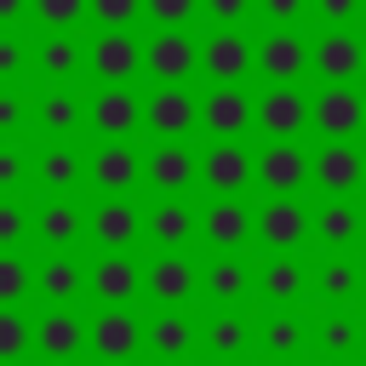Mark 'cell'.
I'll return each instance as SVG.
<instances>
[{
  "label": "cell",
  "instance_id": "obj_1",
  "mask_svg": "<svg viewBox=\"0 0 366 366\" xmlns=\"http://www.w3.org/2000/svg\"><path fill=\"white\" fill-rule=\"evenodd\" d=\"M86 343H92V355H97L103 366H120V360H132V355H137L143 326H137V315H126V309H103V315L92 320Z\"/></svg>",
  "mask_w": 366,
  "mask_h": 366
},
{
  "label": "cell",
  "instance_id": "obj_2",
  "mask_svg": "<svg viewBox=\"0 0 366 366\" xmlns=\"http://www.w3.org/2000/svg\"><path fill=\"white\" fill-rule=\"evenodd\" d=\"M86 120L97 126V137L120 143V137H132V132H137V120H143V103H137V92H126V86H103V92L92 97Z\"/></svg>",
  "mask_w": 366,
  "mask_h": 366
},
{
  "label": "cell",
  "instance_id": "obj_3",
  "mask_svg": "<svg viewBox=\"0 0 366 366\" xmlns=\"http://www.w3.org/2000/svg\"><path fill=\"white\" fill-rule=\"evenodd\" d=\"M309 120H315L326 137H349V132L366 120V103H360V92H349V80H332V86L309 103Z\"/></svg>",
  "mask_w": 366,
  "mask_h": 366
},
{
  "label": "cell",
  "instance_id": "obj_4",
  "mask_svg": "<svg viewBox=\"0 0 366 366\" xmlns=\"http://www.w3.org/2000/svg\"><path fill=\"white\" fill-rule=\"evenodd\" d=\"M200 177H206V189H217V194H234V189H246V183L257 177V160H252L234 137H223V143H212V149H206Z\"/></svg>",
  "mask_w": 366,
  "mask_h": 366
},
{
  "label": "cell",
  "instance_id": "obj_5",
  "mask_svg": "<svg viewBox=\"0 0 366 366\" xmlns=\"http://www.w3.org/2000/svg\"><path fill=\"white\" fill-rule=\"evenodd\" d=\"M303 177H309V154H303L292 137H269V149L257 154V183H263L269 194H292Z\"/></svg>",
  "mask_w": 366,
  "mask_h": 366
},
{
  "label": "cell",
  "instance_id": "obj_6",
  "mask_svg": "<svg viewBox=\"0 0 366 366\" xmlns=\"http://www.w3.org/2000/svg\"><path fill=\"white\" fill-rule=\"evenodd\" d=\"M143 63L154 69V80H160V86H177V80L200 63V46H194L189 34H177V29H160V34L143 46Z\"/></svg>",
  "mask_w": 366,
  "mask_h": 366
},
{
  "label": "cell",
  "instance_id": "obj_7",
  "mask_svg": "<svg viewBox=\"0 0 366 366\" xmlns=\"http://www.w3.org/2000/svg\"><path fill=\"white\" fill-rule=\"evenodd\" d=\"M252 120H257L269 137H297V132L309 126V97H303V92H292V86H269Z\"/></svg>",
  "mask_w": 366,
  "mask_h": 366
},
{
  "label": "cell",
  "instance_id": "obj_8",
  "mask_svg": "<svg viewBox=\"0 0 366 366\" xmlns=\"http://www.w3.org/2000/svg\"><path fill=\"white\" fill-rule=\"evenodd\" d=\"M143 120H149L160 137H183V132L200 120V103H194L183 86H160V92L143 103Z\"/></svg>",
  "mask_w": 366,
  "mask_h": 366
},
{
  "label": "cell",
  "instance_id": "obj_9",
  "mask_svg": "<svg viewBox=\"0 0 366 366\" xmlns=\"http://www.w3.org/2000/svg\"><path fill=\"white\" fill-rule=\"evenodd\" d=\"M137 63H143V46H137L126 29H109L103 40H92V69H97V80L120 86L126 74H137Z\"/></svg>",
  "mask_w": 366,
  "mask_h": 366
},
{
  "label": "cell",
  "instance_id": "obj_10",
  "mask_svg": "<svg viewBox=\"0 0 366 366\" xmlns=\"http://www.w3.org/2000/svg\"><path fill=\"white\" fill-rule=\"evenodd\" d=\"M200 63H206V74H212L217 86H234V80L252 69V40H240L234 29H223V34H212V40L200 46Z\"/></svg>",
  "mask_w": 366,
  "mask_h": 366
},
{
  "label": "cell",
  "instance_id": "obj_11",
  "mask_svg": "<svg viewBox=\"0 0 366 366\" xmlns=\"http://www.w3.org/2000/svg\"><path fill=\"white\" fill-rule=\"evenodd\" d=\"M252 103H246V92H234V86H217V92H206V103H200V120H206V132L212 137H240L246 126H252Z\"/></svg>",
  "mask_w": 366,
  "mask_h": 366
},
{
  "label": "cell",
  "instance_id": "obj_12",
  "mask_svg": "<svg viewBox=\"0 0 366 366\" xmlns=\"http://www.w3.org/2000/svg\"><path fill=\"white\" fill-rule=\"evenodd\" d=\"M137 172H143V160H137L126 143H103V149L86 160V177H92L103 194H126V189L137 183Z\"/></svg>",
  "mask_w": 366,
  "mask_h": 366
},
{
  "label": "cell",
  "instance_id": "obj_13",
  "mask_svg": "<svg viewBox=\"0 0 366 366\" xmlns=\"http://www.w3.org/2000/svg\"><path fill=\"white\" fill-rule=\"evenodd\" d=\"M257 63H263V74H269L274 86H292V80L303 74V63H309V46H303L292 29H274V34L257 46Z\"/></svg>",
  "mask_w": 366,
  "mask_h": 366
},
{
  "label": "cell",
  "instance_id": "obj_14",
  "mask_svg": "<svg viewBox=\"0 0 366 366\" xmlns=\"http://www.w3.org/2000/svg\"><path fill=\"white\" fill-rule=\"evenodd\" d=\"M309 172H315L326 189H337V194H343V189H355V183H360L366 160H360V149H355L349 137H332V143H326V149L309 160Z\"/></svg>",
  "mask_w": 366,
  "mask_h": 366
},
{
  "label": "cell",
  "instance_id": "obj_15",
  "mask_svg": "<svg viewBox=\"0 0 366 366\" xmlns=\"http://www.w3.org/2000/svg\"><path fill=\"white\" fill-rule=\"evenodd\" d=\"M309 63H315L326 80H349V74L366 63V46H360L349 29H332V34H320V46L309 51Z\"/></svg>",
  "mask_w": 366,
  "mask_h": 366
},
{
  "label": "cell",
  "instance_id": "obj_16",
  "mask_svg": "<svg viewBox=\"0 0 366 366\" xmlns=\"http://www.w3.org/2000/svg\"><path fill=\"white\" fill-rule=\"evenodd\" d=\"M137 223H143V217H137V206L114 194V200H103V206L92 212V240H97V246H109V252H126V246L137 240Z\"/></svg>",
  "mask_w": 366,
  "mask_h": 366
},
{
  "label": "cell",
  "instance_id": "obj_17",
  "mask_svg": "<svg viewBox=\"0 0 366 366\" xmlns=\"http://www.w3.org/2000/svg\"><path fill=\"white\" fill-rule=\"evenodd\" d=\"M303 229H309V212H303L292 194H274V200L257 212V234H263L269 246H280V252H286V246H297V240H303Z\"/></svg>",
  "mask_w": 366,
  "mask_h": 366
},
{
  "label": "cell",
  "instance_id": "obj_18",
  "mask_svg": "<svg viewBox=\"0 0 366 366\" xmlns=\"http://www.w3.org/2000/svg\"><path fill=\"white\" fill-rule=\"evenodd\" d=\"M34 343H40L46 360H74V355L86 349V326H80L69 309H51V315L34 326Z\"/></svg>",
  "mask_w": 366,
  "mask_h": 366
},
{
  "label": "cell",
  "instance_id": "obj_19",
  "mask_svg": "<svg viewBox=\"0 0 366 366\" xmlns=\"http://www.w3.org/2000/svg\"><path fill=\"white\" fill-rule=\"evenodd\" d=\"M200 229H206V240H212V246L234 252V246H240V240L252 234V212H246V206H240L234 194H223V200H217V206H212V212L200 217Z\"/></svg>",
  "mask_w": 366,
  "mask_h": 366
},
{
  "label": "cell",
  "instance_id": "obj_20",
  "mask_svg": "<svg viewBox=\"0 0 366 366\" xmlns=\"http://www.w3.org/2000/svg\"><path fill=\"white\" fill-rule=\"evenodd\" d=\"M143 172H149V183H154V189L177 194V189H183V183L194 177V154H189V149H183L177 137H166V143H160V149L149 154V166H143Z\"/></svg>",
  "mask_w": 366,
  "mask_h": 366
},
{
  "label": "cell",
  "instance_id": "obj_21",
  "mask_svg": "<svg viewBox=\"0 0 366 366\" xmlns=\"http://www.w3.org/2000/svg\"><path fill=\"white\" fill-rule=\"evenodd\" d=\"M92 292H97L109 309H120V303L137 292V263H132L126 252H109V257L92 269Z\"/></svg>",
  "mask_w": 366,
  "mask_h": 366
},
{
  "label": "cell",
  "instance_id": "obj_22",
  "mask_svg": "<svg viewBox=\"0 0 366 366\" xmlns=\"http://www.w3.org/2000/svg\"><path fill=\"white\" fill-rule=\"evenodd\" d=\"M149 292H154L160 303H177V297H189V292H194V269H189V257L166 252V257L149 269Z\"/></svg>",
  "mask_w": 366,
  "mask_h": 366
},
{
  "label": "cell",
  "instance_id": "obj_23",
  "mask_svg": "<svg viewBox=\"0 0 366 366\" xmlns=\"http://www.w3.org/2000/svg\"><path fill=\"white\" fill-rule=\"evenodd\" d=\"M189 343H194V326L183 320V315H160V320H149V349L172 366L177 355H189Z\"/></svg>",
  "mask_w": 366,
  "mask_h": 366
},
{
  "label": "cell",
  "instance_id": "obj_24",
  "mask_svg": "<svg viewBox=\"0 0 366 366\" xmlns=\"http://www.w3.org/2000/svg\"><path fill=\"white\" fill-rule=\"evenodd\" d=\"M74 126H80V103H74V92L51 86V92L40 97V132H46V137H69Z\"/></svg>",
  "mask_w": 366,
  "mask_h": 366
},
{
  "label": "cell",
  "instance_id": "obj_25",
  "mask_svg": "<svg viewBox=\"0 0 366 366\" xmlns=\"http://www.w3.org/2000/svg\"><path fill=\"white\" fill-rule=\"evenodd\" d=\"M40 292H46L51 303H69V297L80 292V263H74V257H63V252H57V257H46V263H40Z\"/></svg>",
  "mask_w": 366,
  "mask_h": 366
},
{
  "label": "cell",
  "instance_id": "obj_26",
  "mask_svg": "<svg viewBox=\"0 0 366 366\" xmlns=\"http://www.w3.org/2000/svg\"><path fill=\"white\" fill-rule=\"evenodd\" d=\"M46 189H74V177H80V154L74 149H63V143H51L46 154H40V172H34Z\"/></svg>",
  "mask_w": 366,
  "mask_h": 366
},
{
  "label": "cell",
  "instance_id": "obj_27",
  "mask_svg": "<svg viewBox=\"0 0 366 366\" xmlns=\"http://www.w3.org/2000/svg\"><path fill=\"white\" fill-rule=\"evenodd\" d=\"M34 223H40V240H46V246H69V240L80 234V212H74V206H63V200H51Z\"/></svg>",
  "mask_w": 366,
  "mask_h": 366
},
{
  "label": "cell",
  "instance_id": "obj_28",
  "mask_svg": "<svg viewBox=\"0 0 366 366\" xmlns=\"http://www.w3.org/2000/svg\"><path fill=\"white\" fill-rule=\"evenodd\" d=\"M189 206H177V200H166V206H154V217H149V234L160 240V246H183L189 240Z\"/></svg>",
  "mask_w": 366,
  "mask_h": 366
},
{
  "label": "cell",
  "instance_id": "obj_29",
  "mask_svg": "<svg viewBox=\"0 0 366 366\" xmlns=\"http://www.w3.org/2000/svg\"><path fill=\"white\" fill-rule=\"evenodd\" d=\"M80 69V46L69 40V34H51L46 46H40V74L46 80H63V74H74Z\"/></svg>",
  "mask_w": 366,
  "mask_h": 366
},
{
  "label": "cell",
  "instance_id": "obj_30",
  "mask_svg": "<svg viewBox=\"0 0 366 366\" xmlns=\"http://www.w3.org/2000/svg\"><path fill=\"white\" fill-rule=\"evenodd\" d=\"M29 337H34V332H29V320H23V315H17L11 303H6V309H0V366H11V360H23V349H29Z\"/></svg>",
  "mask_w": 366,
  "mask_h": 366
},
{
  "label": "cell",
  "instance_id": "obj_31",
  "mask_svg": "<svg viewBox=\"0 0 366 366\" xmlns=\"http://www.w3.org/2000/svg\"><path fill=\"white\" fill-rule=\"evenodd\" d=\"M320 240H332V246H343L349 234H355V223H360V212L349 206V200H332V206H320Z\"/></svg>",
  "mask_w": 366,
  "mask_h": 366
},
{
  "label": "cell",
  "instance_id": "obj_32",
  "mask_svg": "<svg viewBox=\"0 0 366 366\" xmlns=\"http://www.w3.org/2000/svg\"><path fill=\"white\" fill-rule=\"evenodd\" d=\"M263 292H269V297H280V303H286V297H297V292H303V269H297L292 257H274V263L263 269Z\"/></svg>",
  "mask_w": 366,
  "mask_h": 366
},
{
  "label": "cell",
  "instance_id": "obj_33",
  "mask_svg": "<svg viewBox=\"0 0 366 366\" xmlns=\"http://www.w3.org/2000/svg\"><path fill=\"white\" fill-rule=\"evenodd\" d=\"M206 292H212V297H240V292H246V269H240L234 257L212 263V269H206Z\"/></svg>",
  "mask_w": 366,
  "mask_h": 366
},
{
  "label": "cell",
  "instance_id": "obj_34",
  "mask_svg": "<svg viewBox=\"0 0 366 366\" xmlns=\"http://www.w3.org/2000/svg\"><path fill=\"white\" fill-rule=\"evenodd\" d=\"M86 11H92V0H34V17L51 29H74Z\"/></svg>",
  "mask_w": 366,
  "mask_h": 366
},
{
  "label": "cell",
  "instance_id": "obj_35",
  "mask_svg": "<svg viewBox=\"0 0 366 366\" xmlns=\"http://www.w3.org/2000/svg\"><path fill=\"white\" fill-rule=\"evenodd\" d=\"M23 286H29V263H23L17 252H0V309H6V303H17V297H23Z\"/></svg>",
  "mask_w": 366,
  "mask_h": 366
},
{
  "label": "cell",
  "instance_id": "obj_36",
  "mask_svg": "<svg viewBox=\"0 0 366 366\" xmlns=\"http://www.w3.org/2000/svg\"><path fill=\"white\" fill-rule=\"evenodd\" d=\"M206 343H212L217 355H234V349H246V320H234V315L212 320V326H206Z\"/></svg>",
  "mask_w": 366,
  "mask_h": 366
},
{
  "label": "cell",
  "instance_id": "obj_37",
  "mask_svg": "<svg viewBox=\"0 0 366 366\" xmlns=\"http://www.w3.org/2000/svg\"><path fill=\"white\" fill-rule=\"evenodd\" d=\"M137 11H143V0H92V17H97L103 29H126Z\"/></svg>",
  "mask_w": 366,
  "mask_h": 366
},
{
  "label": "cell",
  "instance_id": "obj_38",
  "mask_svg": "<svg viewBox=\"0 0 366 366\" xmlns=\"http://www.w3.org/2000/svg\"><path fill=\"white\" fill-rule=\"evenodd\" d=\"M263 337H269V355H292V349L303 343V326H297L292 315H280V320H269V332H263Z\"/></svg>",
  "mask_w": 366,
  "mask_h": 366
},
{
  "label": "cell",
  "instance_id": "obj_39",
  "mask_svg": "<svg viewBox=\"0 0 366 366\" xmlns=\"http://www.w3.org/2000/svg\"><path fill=\"white\" fill-rule=\"evenodd\" d=\"M23 229H29L23 206H17V200H0V252H11V246L23 240Z\"/></svg>",
  "mask_w": 366,
  "mask_h": 366
},
{
  "label": "cell",
  "instance_id": "obj_40",
  "mask_svg": "<svg viewBox=\"0 0 366 366\" xmlns=\"http://www.w3.org/2000/svg\"><path fill=\"white\" fill-rule=\"evenodd\" d=\"M149 11H154V23H166V29H177V23H189L194 17V0H143Z\"/></svg>",
  "mask_w": 366,
  "mask_h": 366
},
{
  "label": "cell",
  "instance_id": "obj_41",
  "mask_svg": "<svg viewBox=\"0 0 366 366\" xmlns=\"http://www.w3.org/2000/svg\"><path fill=\"white\" fill-rule=\"evenodd\" d=\"M17 126H23V92L0 86V137H17Z\"/></svg>",
  "mask_w": 366,
  "mask_h": 366
},
{
  "label": "cell",
  "instance_id": "obj_42",
  "mask_svg": "<svg viewBox=\"0 0 366 366\" xmlns=\"http://www.w3.org/2000/svg\"><path fill=\"white\" fill-rule=\"evenodd\" d=\"M349 286H355V269H349V263H326V269H320V292H326V297H343Z\"/></svg>",
  "mask_w": 366,
  "mask_h": 366
},
{
  "label": "cell",
  "instance_id": "obj_43",
  "mask_svg": "<svg viewBox=\"0 0 366 366\" xmlns=\"http://www.w3.org/2000/svg\"><path fill=\"white\" fill-rule=\"evenodd\" d=\"M23 149H11V143H0V189H17L23 183Z\"/></svg>",
  "mask_w": 366,
  "mask_h": 366
},
{
  "label": "cell",
  "instance_id": "obj_44",
  "mask_svg": "<svg viewBox=\"0 0 366 366\" xmlns=\"http://www.w3.org/2000/svg\"><path fill=\"white\" fill-rule=\"evenodd\" d=\"M320 343H326V349H349V343H355V326H349V320H326V326H320Z\"/></svg>",
  "mask_w": 366,
  "mask_h": 366
},
{
  "label": "cell",
  "instance_id": "obj_45",
  "mask_svg": "<svg viewBox=\"0 0 366 366\" xmlns=\"http://www.w3.org/2000/svg\"><path fill=\"white\" fill-rule=\"evenodd\" d=\"M17 69H23V46H17L11 34H0V80H11Z\"/></svg>",
  "mask_w": 366,
  "mask_h": 366
},
{
  "label": "cell",
  "instance_id": "obj_46",
  "mask_svg": "<svg viewBox=\"0 0 366 366\" xmlns=\"http://www.w3.org/2000/svg\"><path fill=\"white\" fill-rule=\"evenodd\" d=\"M246 6H252V0H206V11H212L217 23H240V17H246Z\"/></svg>",
  "mask_w": 366,
  "mask_h": 366
},
{
  "label": "cell",
  "instance_id": "obj_47",
  "mask_svg": "<svg viewBox=\"0 0 366 366\" xmlns=\"http://www.w3.org/2000/svg\"><path fill=\"white\" fill-rule=\"evenodd\" d=\"M315 6H320V17H326V23H349L360 0H315Z\"/></svg>",
  "mask_w": 366,
  "mask_h": 366
},
{
  "label": "cell",
  "instance_id": "obj_48",
  "mask_svg": "<svg viewBox=\"0 0 366 366\" xmlns=\"http://www.w3.org/2000/svg\"><path fill=\"white\" fill-rule=\"evenodd\" d=\"M263 11H269L274 23H292V17L303 11V0H263Z\"/></svg>",
  "mask_w": 366,
  "mask_h": 366
},
{
  "label": "cell",
  "instance_id": "obj_49",
  "mask_svg": "<svg viewBox=\"0 0 366 366\" xmlns=\"http://www.w3.org/2000/svg\"><path fill=\"white\" fill-rule=\"evenodd\" d=\"M23 17V0H0V23H17Z\"/></svg>",
  "mask_w": 366,
  "mask_h": 366
},
{
  "label": "cell",
  "instance_id": "obj_50",
  "mask_svg": "<svg viewBox=\"0 0 366 366\" xmlns=\"http://www.w3.org/2000/svg\"><path fill=\"white\" fill-rule=\"evenodd\" d=\"M51 366H69V360H51Z\"/></svg>",
  "mask_w": 366,
  "mask_h": 366
},
{
  "label": "cell",
  "instance_id": "obj_51",
  "mask_svg": "<svg viewBox=\"0 0 366 366\" xmlns=\"http://www.w3.org/2000/svg\"><path fill=\"white\" fill-rule=\"evenodd\" d=\"M120 366H126V360H120Z\"/></svg>",
  "mask_w": 366,
  "mask_h": 366
}]
</instances>
